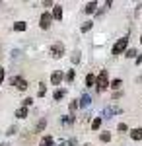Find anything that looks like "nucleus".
Wrapping results in <instances>:
<instances>
[{"mask_svg":"<svg viewBox=\"0 0 142 146\" xmlns=\"http://www.w3.org/2000/svg\"><path fill=\"white\" fill-rule=\"evenodd\" d=\"M121 96H123V94H121V92H115V94H113V100H119Z\"/></svg>","mask_w":142,"mask_h":146,"instance_id":"2f4dec72","label":"nucleus"},{"mask_svg":"<svg viewBox=\"0 0 142 146\" xmlns=\"http://www.w3.org/2000/svg\"><path fill=\"white\" fill-rule=\"evenodd\" d=\"M2 80H4V68H0V84H2Z\"/></svg>","mask_w":142,"mask_h":146,"instance_id":"72a5a7b5","label":"nucleus"},{"mask_svg":"<svg viewBox=\"0 0 142 146\" xmlns=\"http://www.w3.org/2000/svg\"><path fill=\"white\" fill-rule=\"evenodd\" d=\"M64 96H66V90H60V88H58V90H55V94H53V98H55L56 101H58V100H62Z\"/></svg>","mask_w":142,"mask_h":146,"instance_id":"dca6fc26","label":"nucleus"},{"mask_svg":"<svg viewBox=\"0 0 142 146\" xmlns=\"http://www.w3.org/2000/svg\"><path fill=\"white\" fill-rule=\"evenodd\" d=\"M45 94H47V86H45V84H39V92H37V96L43 98Z\"/></svg>","mask_w":142,"mask_h":146,"instance_id":"a878e982","label":"nucleus"},{"mask_svg":"<svg viewBox=\"0 0 142 146\" xmlns=\"http://www.w3.org/2000/svg\"><path fill=\"white\" fill-rule=\"evenodd\" d=\"M96 8H98V2H88L86 8H84V12H86V14H94Z\"/></svg>","mask_w":142,"mask_h":146,"instance_id":"9b49d317","label":"nucleus"},{"mask_svg":"<svg viewBox=\"0 0 142 146\" xmlns=\"http://www.w3.org/2000/svg\"><path fill=\"white\" fill-rule=\"evenodd\" d=\"M117 129H119V133H131V131H129V127H127V123H119Z\"/></svg>","mask_w":142,"mask_h":146,"instance_id":"cd10ccee","label":"nucleus"},{"mask_svg":"<svg viewBox=\"0 0 142 146\" xmlns=\"http://www.w3.org/2000/svg\"><path fill=\"white\" fill-rule=\"evenodd\" d=\"M131 138L132 140H140L142 138V129H131Z\"/></svg>","mask_w":142,"mask_h":146,"instance_id":"1a4fd4ad","label":"nucleus"},{"mask_svg":"<svg viewBox=\"0 0 142 146\" xmlns=\"http://www.w3.org/2000/svg\"><path fill=\"white\" fill-rule=\"evenodd\" d=\"M53 20H62V6L60 4L53 6Z\"/></svg>","mask_w":142,"mask_h":146,"instance_id":"0eeeda50","label":"nucleus"},{"mask_svg":"<svg viewBox=\"0 0 142 146\" xmlns=\"http://www.w3.org/2000/svg\"><path fill=\"white\" fill-rule=\"evenodd\" d=\"M0 146H10V144H8V142H2V144H0Z\"/></svg>","mask_w":142,"mask_h":146,"instance_id":"f704fd0d","label":"nucleus"},{"mask_svg":"<svg viewBox=\"0 0 142 146\" xmlns=\"http://www.w3.org/2000/svg\"><path fill=\"white\" fill-rule=\"evenodd\" d=\"M45 127H47V119H41V121H39V123H37V127H35V131H37V133H39V131H43Z\"/></svg>","mask_w":142,"mask_h":146,"instance_id":"393cba45","label":"nucleus"},{"mask_svg":"<svg viewBox=\"0 0 142 146\" xmlns=\"http://www.w3.org/2000/svg\"><path fill=\"white\" fill-rule=\"evenodd\" d=\"M76 121V115H66V117H60V123L62 125H72Z\"/></svg>","mask_w":142,"mask_h":146,"instance_id":"9d476101","label":"nucleus"},{"mask_svg":"<svg viewBox=\"0 0 142 146\" xmlns=\"http://www.w3.org/2000/svg\"><path fill=\"white\" fill-rule=\"evenodd\" d=\"M117 113H123V109H121V107H117V105H111V107H107V109H105V115H107V117L117 115Z\"/></svg>","mask_w":142,"mask_h":146,"instance_id":"6e6552de","label":"nucleus"},{"mask_svg":"<svg viewBox=\"0 0 142 146\" xmlns=\"http://www.w3.org/2000/svg\"><path fill=\"white\" fill-rule=\"evenodd\" d=\"M96 80H98V78H96L94 74H88V76H86V86H88V88L96 86Z\"/></svg>","mask_w":142,"mask_h":146,"instance_id":"4468645a","label":"nucleus"},{"mask_svg":"<svg viewBox=\"0 0 142 146\" xmlns=\"http://www.w3.org/2000/svg\"><path fill=\"white\" fill-rule=\"evenodd\" d=\"M92 25H94V22H84L82 27H80V31H82V33H88V31L92 29Z\"/></svg>","mask_w":142,"mask_h":146,"instance_id":"a211bd4d","label":"nucleus"},{"mask_svg":"<svg viewBox=\"0 0 142 146\" xmlns=\"http://www.w3.org/2000/svg\"><path fill=\"white\" fill-rule=\"evenodd\" d=\"M125 56H127V58H134V60H136V49H129V51H127V53H125Z\"/></svg>","mask_w":142,"mask_h":146,"instance_id":"b1692460","label":"nucleus"},{"mask_svg":"<svg viewBox=\"0 0 142 146\" xmlns=\"http://www.w3.org/2000/svg\"><path fill=\"white\" fill-rule=\"evenodd\" d=\"M121 86H123V80H121V78H115L113 82H111V86H109V88H113V90H119Z\"/></svg>","mask_w":142,"mask_h":146,"instance_id":"412c9836","label":"nucleus"},{"mask_svg":"<svg viewBox=\"0 0 142 146\" xmlns=\"http://www.w3.org/2000/svg\"><path fill=\"white\" fill-rule=\"evenodd\" d=\"M16 133H18V127H16V125H12L10 129H8V131H6V135H8V136H12V135H16Z\"/></svg>","mask_w":142,"mask_h":146,"instance_id":"c85d7f7f","label":"nucleus"},{"mask_svg":"<svg viewBox=\"0 0 142 146\" xmlns=\"http://www.w3.org/2000/svg\"><path fill=\"white\" fill-rule=\"evenodd\" d=\"M90 103H92V98H90L88 94H84V96H82V100H80V105H82V107H88Z\"/></svg>","mask_w":142,"mask_h":146,"instance_id":"2eb2a0df","label":"nucleus"},{"mask_svg":"<svg viewBox=\"0 0 142 146\" xmlns=\"http://www.w3.org/2000/svg\"><path fill=\"white\" fill-rule=\"evenodd\" d=\"M127 45H129V37H121V39H117V43L113 45V49H111V55H123L125 51H127Z\"/></svg>","mask_w":142,"mask_h":146,"instance_id":"f03ea898","label":"nucleus"},{"mask_svg":"<svg viewBox=\"0 0 142 146\" xmlns=\"http://www.w3.org/2000/svg\"><path fill=\"white\" fill-rule=\"evenodd\" d=\"M10 82H12V86H16L20 92H25V90H27V86H29V84H27V80L22 78V76H14Z\"/></svg>","mask_w":142,"mask_h":146,"instance_id":"20e7f679","label":"nucleus"},{"mask_svg":"<svg viewBox=\"0 0 142 146\" xmlns=\"http://www.w3.org/2000/svg\"><path fill=\"white\" fill-rule=\"evenodd\" d=\"M70 60H72V64H78L80 62V51H74L72 56H70Z\"/></svg>","mask_w":142,"mask_h":146,"instance_id":"5701e85b","label":"nucleus"},{"mask_svg":"<svg viewBox=\"0 0 142 146\" xmlns=\"http://www.w3.org/2000/svg\"><path fill=\"white\" fill-rule=\"evenodd\" d=\"M27 115H29V111H27L25 107H20V109L16 111V117H18V119H25Z\"/></svg>","mask_w":142,"mask_h":146,"instance_id":"f8f14e48","label":"nucleus"},{"mask_svg":"<svg viewBox=\"0 0 142 146\" xmlns=\"http://www.w3.org/2000/svg\"><path fill=\"white\" fill-rule=\"evenodd\" d=\"M140 43H142V35H140Z\"/></svg>","mask_w":142,"mask_h":146,"instance_id":"c9c22d12","label":"nucleus"},{"mask_svg":"<svg viewBox=\"0 0 142 146\" xmlns=\"http://www.w3.org/2000/svg\"><path fill=\"white\" fill-rule=\"evenodd\" d=\"M74 76H76V70H68L64 74V80L66 82H74Z\"/></svg>","mask_w":142,"mask_h":146,"instance_id":"6ab92c4d","label":"nucleus"},{"mask_svg":"<svg viewBox=\"0 0 142 146\" xmlns=\"http://www.w3.org/2000/svg\"><path fill=\"white\" fill-rule=\"evenodd\" d=\"M31 103H33V100H31V98H25V100L22 101V107H25V109H27V107H29Z\"/></svg>","mask_w":142,"mask_h":146,"instance_id":"c756f323","label":"nucleus"},{"mask_svg":"<svg viewBox=\"0 0 142 146\" xmlns=\"http://www.w3.org/2000/svg\"><path fill=\"white\" fill-rule=\"evenodd\" d=\"M62 80H64V74H62L60 70H55V72L51 74V84H53V86H60Z\"/></svg>","mask_w":142,"mask_h":146,"instance_id":"423d86ee","label":"nucleus"},{"mask_svg":"<svg viewBox=\"0 0 142 146\" xmlns=\"http://www.w3.org/2000/svg\"><path fill=\"white\" fill-rule=\"evenodd\" d=\"M39 146H53V136H43L41 138V142H39Z\"/></svg>","mask_w":142,"mask_h":146,"instance_id":"ddd939ff","label":"nucleus"},{"mask_svg":"<svg viewBox=\"0 0 142 146\" xmlns=\"http://www.w3.org/2000/svg\"><path fill=\"white\" fill-rule=\"evenodd\" d=\"M45 8H49V6H55V2H51V0H47V2H43Z\"/></svg>","mask_w":142,"mask_h":146,"instance_id":"7c9ffc66","label":"nucleus"},{"mask_svg":"<svg viewBox=\"0 0 142 146\" xmlns=\"http://www.w3.org/2000/svg\"><path fill=\"white\" fill-rule=\"evenodd\" d=\"M51 22H53V14L43 12L41 18H39V25H41V29H49V27H51Z\"/></svg>","mask_w":142,"mask_h":146,"instance_id":"39448f33","label":"nucleus"},{"mask_svg":"<svg viewBox=\"0 0 142 146\" xmlns=\"http://www.w3.org/2000/svg\"><path fill=\"white\" fill-rule=\"evenodd\" d=\"M99 127H101V117H96V119L92 121V131H98Z\"/></svg>","mask_w":142,"mask_h":146,"instance_id":"4be33fe9","label":"nucleus"},{"mask_svg":"<svg viewBox=\"0 0 142 146\" xmlns=\"http://www.w3.org/2000/svg\"><path fill=\"white\" fill-rule=\"evenodd\" d=\"M136 64H142V53L138 56H136Z\"/></svg>","mask_w":142,"mask_h":146,"instance_id":"473e14b6","label":"nucleus"},{"mask_svg":"<svg viewBox=\"0 0 142 146\" xmlns=\"http://www.w3.org/2000/svg\"><path fill=\"white\" fill-rule=\"evenodd\" d=\"M78 107H80V103H78L76 100H74V101H70V105H68V109H70V115H74Z\"/></svg>","mask_w":142,"mask_h":146,"instance_id":"aec40b11","label":"nucleus"},{"mask_svg":"<svg viewBox=\"0 0 142 146\" xmlns=\"http://www.w3.org/2000/svg\"><path fill=\"white\" fill-rule=\"evenodd\" d=\"M25 22H16L14 23V31H25Z\"/></svg>","mask_w":142,"mask_h":146,"instance_id":"f3484780","label":"nucleus"},{"mask_svg":"<svg viewBox=\"0 0 142 146\" xmlns=\"http://www.w3.org/2000/svg\"><path fill=\"white\" fill-rule=\"evenodd\" d=\"M99 138H101V142H109L111 140V133H101Z\"/></svg>","mask_w":142,"mask_h":146,"instance_id":"bb28decb","label":"nucleus"},{"mask_svg":"<svg viewBox=\"0 0 142 146\" xmlns=\"http://www.w3.org/2000/svg\"><path fill=\"white\" fill-rule=\"evenodd\" d=\"M109 86H111V82H109V74H107V70H101L99 76H98V80H96V90L101 94V92L107 90Z\"/></svg>","mask_w":142,"mask_h":146,"instance_id":"f257e3e1","label":"nucleus"},{"mask_svg":"<svg viewBox=\"0 0 142 146\" xmlns=\"http://www.w3.org/2000/svg\"><path fill=\"white\" fill-rule=\"evenodd\" d=\"M64 43H60V41H56V43H53L51 45V55H53V58H62L64 56Z\"/></svg>","mask_w":142,"mask_h":146,"instance_id":"7ed1b4c3","label":"nucleus"}]
</instances>
